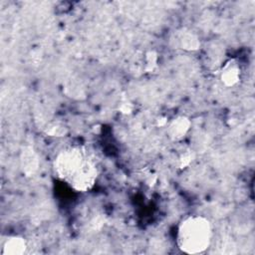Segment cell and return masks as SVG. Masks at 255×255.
<instances>
[{"instance_id":"cell-1","label":"cell","mask_w":255,"mask_h":255,"mask_svg":"<svg viewBox=\"0 0 255 255\" xmlns=\"http://www.w3.org/2000/svg\"><path fill=\"white\" fill-rule=\"evenodd\" d=\"M56 176L76 191L93 188L98 178V168L87 150L80 145L68 146L58 152L53 162Z\"/></svg>"},{"instance_id":"cell-2","label":"cell","mask_w":255,"mask_h":255,"mask_svg":"<svg viewBox=\"0 0 255 255\" xmlns=\"http://www.w3.org/2000/svg\"><path fill=\"white\" fill-rule=\"evenodd\" d=\"M211 239L212 226L204 216L189 215L177 227L176 245L186 254L203 253L210 246Z\"/></svg>"},{"instance_id":"cell-3","label":"cell","mask_w":255,"mask_h":255,"mask_svg":"<svg viewBox=\"0 0 255 255\" xmlns=\"http://www.w3.org/2000/svg\"><path fill=\"white\" fill-rule=\"evenodd\" d=\"M171 43L174 48L189 52L196 51L200 47L198 36L190 30L186 29L175 31L171 37Z\"/></svg>"},{"instance_id":"cell-4","label":"cell","mask_w":255,"mask_h":255,"mask_svg":"<svg viewBox=\"0 0 255 255\" xmlns=\"http://www.w3.org/2000/svg\"><path fill=\"white\" fill-rule=\"evenodd\" d=\"M241 78V68L235 59L228 60L222 67L220 72V80L225 87L236 86Z\"/></svg>"},{"instance_id":"cell-5","label":"cell","mask_w":255,"mask_h":255,"mask_svg":"<svg viewBox=\"0 0 255 255\" xmlns=\"http://www.w3.org/2000/svg\"><path fill=\"white\" fill-rule=\"evenodd\" d=\"M191 127L190 120L185 116H178L167 124V135L173 141L182 139Z\"/></svg>"},{"instance_id":"cell-6","label":"cell","mask_w":255,"mask_h":255,"mask_svg":"<svg viewBox=\"0 0 255 255\" xmlns=\"http://www.w3.org/2000/svg\"><path fill=\"white\" fill-rule=\"evenodd\" d=\"M20 165L23 173L26 174L27 176H31L37 171L39 166V159L33 147H24L20 157Z\"/></svg>"},{"instance_id":"cell-7","label":"cell","mask_w":255,"mask_h":255,"mask_svg":"<svg viewBox=\"0 0 255 255\" xmlns=\"http://www.w3.org/2000/svg\"><path fill=\"white\" fill-rule=\"evenodd\" d=\"M27 243L23 237L10 236L2 246V255H21L26 251Z\"/></svg>"},{"instance_id":"cell-8","label":"cell","mask_w":255,"mask_h":255,"mask_svg":"<svg viewBox=\"0 0 255 255\" xmlns=\"http://www.w3.org/2000/svg\"><path fill=\"white\" fill-rule=\"evenodd\" d=\"M157 64V54L154 51H148L145 55V71H152Z\"/></svg>"},{"instance_id":"cell-9","label":"cell","mask_w":255,"mask_h":255,"mask_svg":"<svg viewBox=\"0 0 255 255\" xmlns=\"http://www.w3.org/2000/svg\"><path fill=\"white\" fill-rule=\"evenodd\" d=\"M66 127L60 124H54L50 126L46 130V132L51 136H63L66 133Z\"/></svg>"},{"instance_id":"cell-10","label":"cell","mask_w":255,"mask_h":255,"mask_svg":"<svg viewBox=\"0 0 255 255\" xmlns=\"http://www.w3.org/2000/svg\"><path fill=\"white\" fill-rule=\"evenodd\" d=\"M192 153L187 150L184 153H182L179 157V167L180 168H184L186 166H188L190 164V162L192 161Z\"/></svg>"},{"instance_id":"cell-11","label":"cell","mask_w":255,"mask_h":255,"mask_svg":"<svg viewBox=\"0 0 255 255\" xmlns=\"http://www.w3.org/2000/svg\"><path fill=\"white\" fill-rule=\"evenodd\" d=\"M131 110H132V108H131V106L129 105V104H128V103H125V104H123L122 106H121V108H120V111L123 113V114H129L130 112H131Z\"/></svg>"},{"instance_id":"cell-12","label":"cell","mask_w":255,"mask_h":255,"mask_svg":"<svg viewBox=\"0 0 255 255\" xmlns=\"http://www.w3.org/2000/svg\"><path fill=\"white\" fill-rule=\"evenodd\" d=\"M166 124H167L166 118H159L157 120V126H159V127H165Z\"/></svg>"}]
</instances>
